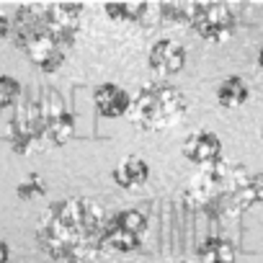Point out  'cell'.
I'll use <instances>...</instances> for the list:
<instances>
[{
	"label": "cell",
	"instance_id": "cell-16",
	"mask_svg": "<svg viewBox=\"0 0 263 263\" xmlns=\"http://www.w3.org/2000/svg\"><path fill=\"white\" fill-rule=\"evenodd\" d=\"M16 196H18L21 201L42 199V196H47V181H44L39 173H31V176H26V178L16 186Z\"/></svg>",
	"mask_w": 263,
	"mask_h": 263
},
{
	"label": "cell",
	"instance_id": "cell-5",
	"mask_svg": "<svg viewBox=\"0 0 263 263\" xmlns=\"http://www.w3.org/2000/svg\"><path fill=\"white\" fill-rule=\"evenodd\" d=\"M189 111V98L173 83H147L137 96H132L129 119L145 132H163L176 126Z\"/></svg>",
	"mask_w": 263,
	"mask_h": 263
},
{
	"label": "cell",
	"instance_id": "cell-21",
	"mask_svg": "<svg viewBox=\"0 0 263 263\" xmlns=\"http://www.w3.org/2000/svg\"><path fill=\"white\" fill-rule=\"evenodd\" d=\"M260 140H263V124H260Z\"/></svg>",
	"mask_w": 263,
	"mask_h": 263
},
{
	"label": "cell",
	"instance_id": "cell-11",
	"mask_svg": "<svg viewBox=\"0 0 263 263\" xmlns=\"http://www.w3.org/2000/svg\"><path fill=\"white\" fill-rule=\"evenodd\" d=\"M111 178L119 189L124 191H140L142 186H147L150 181V165L147 160H142L140 155H126L114 171Z\"/></svg>",
	"mask_w": 263,
	"mask_h": 263
},
{
	"label": "cell",
	"instance_id": "cell-14",
	"mask_svg": "<svg viewBox=\"0 0 263 263\" xmlns=\"http://www.w3.org/2000/svg\"><path fill=\"white\" fill-rule=\"evenodd\" d=\"M263 204V173H248L237 194V212H248Z\"/></svg>",
	"mask_w": 263,
	"mask_h": 263
},
{
	"label": "cell",
	"instance_id": "cell-12",
	"mask_svg": "<svg viewBox=\"0 0 263 263\" xmlns=\"http://www.w3.org/2000/svg\"><path fill=\"white\" fill-rule=\"evenodd\" d=\"M199 263H235L237 260V248L227 237H206L199 250H196Z\"/></svg>",
	"mask_w": 263,
	"mask_h": 263
},
{
	"label": "cell",
	"instance_id": "cell-13",
	"mask_svg": "<svg viewBox=\"0 0 263 263\" xmlns=\"http://www.w3.org/2000/svg\"><path fill=\"white\" fill-rule=\"evenodd\" d=\"M250 98V88L240 75H230L217 85V103L222 108H240Z\"/></svg>",
	"mask_w": 263,
	"mask_h": 263
},
{
	"label": "cell",
	"instance_id": "cell-3",
	"mask_svg": "<svg viewBox=\"0 0 263 263\" xmlns=\"http://www.w3.org/2000/svg\"><path fill=\"white\" fill-rule=\"evenodd\" d=\"M75 137V116L62 96L44 88L39 96L26 98L11 121L8 140L16 155H31L47 147H62Z\"/></svg>",
	"mask_w": 263,
	"mask_h": 263
},
{
	"label": "cell",
	"instance_id": "cell-17",
	"mask_svg": "<svg viewBox=\"0 0 263 263\" xmlns=\"http://www.w3.org/2000/svg\"><path fill=\"white\" fill-rule=\"evenodd\" d=\"M24 85L13 75H0V108H11L21 101Z\"/></svg>",
	"mask_w": 263,
	"mask_h": 263
},
{
	"label": "cell",
	"instance_id": "cell-15",
	"mask_svg": "<svg viewBox=\"0 0 263 263\" xmlns=\"http://www.w3.org/2000/svg\"><path fill=\"white\" fill-rule=\"evenodd\" d=\"M114 21H124V24H140L150 11H153V6H147V3H119V6H106L103 8Z\"/></svg>",
	"mask_w": 263,
	"mask_h": 263
},
{
	"label": "cell",
	"instance_id": "cell-8",
	"mask_svg": "<svg viewBox=\"0 0 263 263\" xmlns=\"http://www.w3.org/2000/svg\"><path fill=\"white\" fill-rule=\"evenodd\" d=\"M183 158L199 168H209L214 163L222 160V140L219 135L209 129H201V132H194V135L186 137L183 142Z\"/></svg>",
	"mask_w": 263,
	"mask_h": 263
},
{
	"label": "cell",
	"instance_id": "cell-20",
	"mask_svg": "<svg viewBox=\"0 0 263 263\" xmlns=\"http://www.w3.org/2000/svg\"><path fill=\"white\" fill-rule=\"evenodd\" d=\"M255 62H258V67L263 70V44L258 47V60H255Z\"/></svg>",
	"mask_w": 263,
	"mask_h": 263
},
{
	"label": "cell",
	"instance_id": "cell-9",
	"mask_svg": "<svg viewBox=\"0 0 263 263\" xmlns=\"http://www.w3.org/2000/svg\"><path fill=\"white\" fill-rule=\"evenodd\" d=\"M150 70L158 75H176L186 67V49L173 39H158L147 54Z\"/></svg>",
	"mask_w": 263,
	"mask_h": 263
},
{
	"label": "cell",
	"instance_id": "cell-18",
	"mask_svg": "<svg viewBox=\"0 0 263 263\" xmlns=\"http://www.w3.org/2000/svg\"><path fill=\"white\" fill-rule=\"evenodd\" d=\"M6 36H11V18L0 11V39H6Z\"/></svg>",
	"mask_w": 263,
	"mask_h": 263
},
{
	"label": "cell",
	"instance_id": "cell-2",
	"mask_svg": "<svg viewBox=\"0 0 263 263\" xmlns=\"http://www.w3.org/2000/svg\"><path fill=\"white\" fill-rule=\"evenodd\" d=\"M80 16L83 6L75 3L21 6L11 21V39L42 72L52 75L65 65L78 39Z\"/></svg>",
	"mask_w": 263,
	"mask_h": 263
},
{
	"label": "cell",
	"instance_id": "cell-4",
	"mask_svg": "<svg viewBox=\"0 0 263 263\" xmlns=\"http://www.w3.org/2000/svg\"><path fill=\"white\" fill-rule=\"evenodd\" d=\"M245 178H248V171L240 163L219 160L209 168H201V173L191 178L189 189L183 191V204L189 209H196L212 217L240 214L237 194Z\"/></svg>",
	"mask_w": 263,
	"mask_h": 263
},
{
	"label": "cell",
	"instance_id": "cell-6",
	"mask_svg": "<svg viewBox=\"0 0 263 263\" xmlns=\"http://www.w3.org/2000/svg\"><path fill=\"white\" fill-rule=\"evenodd\" d=\"M186 24L206 42L222 44L235 34V13L227 3H189Z\"/></svg>",
	"mask_w": 263,
	"mask_h": 263
},
{
	"label": "cell",
	"instance_id": "cell-7",
	"mask_svg": "<svg viewBox=\"0 0 263 263\" xmlns=\"http://www.w3.org/2000/svg\"><path fill=\"white\" fill-rule=\"evenodd\" d=\"M150 222L137 209H124L106 219L103 227V250L111 253H135L147 237Z\"/></svg>",
	"mask_w": 263,
	"mask_h": 263
},
{
	"label": "cell",
	"instance_id": "cell-1",
	"mask_svg": "<svg viewBox=\"0 0 263 263\" xmlns=\"http://www.w3.org/2000/svg\"><path fill=\"white\" fill-rule=\"evenodd\" d=\"M106 219L101 204L70 196L47 206L36 227V242L60 263H85L103 253Z\"/></svg>",
	"mask_w": 263,
	"mask_h": 263
},
{
	"label": "cell",
	"instance_id": "cell-10",
	"mask_svg": "<svg viewBox=\"0 0 263 263\" xmlns=\"http://www.w3.org/2000/svg\"><path fill=\"white\" fill-rule=\"evenodd\" d=\"M93 103H96V111L103 119H119V116L129 114L132 96L116 83H101L93 90Z\"/></svg>",
	"mask_w": 263,
	"mask_h": 263
},
{
	"label": "cell",
	"instance_id": "cell-19",
	"mask_svg": "<svg viewBox=\"0 0 263 263\" xmlns=\"http://www.w3.org/2000/svg\"><path fill=\"white\" fill-rule=\"evenodd\" d=\"M11 260V245L0 237V263H8Z\"/></svg>",
	"mask_w": 263,
	"mask_h": 263
}]
</instances>
